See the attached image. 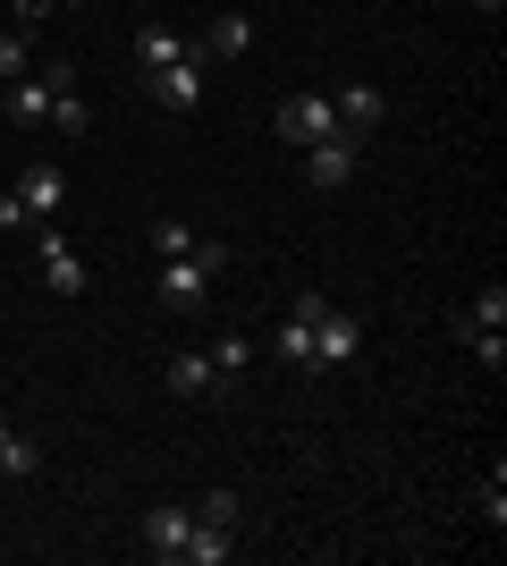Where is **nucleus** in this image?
<instances>
[{
  "label": "nucleus",
  "instance_id": "obj_15",
  "mask_svg": "<svg viewBox=\"0 0 507 566\" xmlns=\"http://www.w3.org/2000/svg\"><path fill=\"white\" fill-rule=\"evenodd\" d=\"M187 34H169V25H145V34H136V60H145V69H169V60H187Z\"/></svg>",
  "mask_w": 507,
  "mask_h": 566
},
{
  "label": "nucleus",
  "instance_id": "obj_2",
  "mask_svg": "<svg viewBox=\"0 0 507 566\" xmlns=\"http://www.w3.org/2000/svg\"><path fill=\"white\" fill-rule=\"evenodd\" d=\"M68 212V169L60 161H34L18 187L0 195V229H43V220Z\"/></svg>",
  "mask_w": 507,
  "mask_h": 566
},
{
  "label": "nucleus",
  "instance_id": "obj_7",
  "mask_svg": "<svg viewBox=\"0 0 507 566\" xmlns=\"http://www.w3.org/2000/svg\"><path fill=\"white\" fill-rule=\"evenodd\" d=\"M356 153H363V136H330V144H305V187H314V195L347 187V178H356Z\"/></svg>",
  "mask_w": 507,
  "mask_h": 566
},
{
  "label": "nucleus",
  "instance_id": "obj_9",
  "mask_svg": "<svg viewBox=\"0 0 507 566\" xmlns=\"http://www.w3.org/2000/svg\"><path fill=\"white\" fill-rule=\"evenodd\" d=\"M245 51H254V18H245V9H220V18L203 25L194 60H245Z\"/></svg>",
  "mask_w": 507,
  "mask_h": 566
},
{
  "label": "nucleus",
  "instance_id": "obj_10",
  "mask_svg": "<svg viewBox=\"0 0 507 566\" xmlns=\"http://www.w3.org/2000/svg\"><path fill=\"white\" fill-rule=\"evenodd\" d=\"M330 111H338V127H347V136H363V127H381L389 94H381V85H338V94H330Z\"/></svg>",
  "mask_w": 507,
  "mask_h": 566
},
{
  "label": "nucleus",
  "instance_id": "obj_21",
  "mask_svg": "<svg viewBox=\"0 0 507 566\" xmlns=\"http://www.w3.org/2000/svg\"><path fill=\"white\" fill-rule=\"evenodd\" d=\"M483 516H490V542L507 533V465H490V482H483Z\"/></svg>",
  "mask_w": 507,
  "mask_h": 566
},
{
  "label": "nucleus",
  "instance_id": "obj_1",
  "mask_svg": "<svg viewBox=\"0 0 507 566\" xmlns=\"http://www.w3.org/2000/svg\"><path fill=\"white\" fill-rule=\"evenodd\" d=\"M220 271H229V245L203 237L194 254H169L161 271H152V305H161V313H203V296H212Z\"/></svg>",
  "mask_w": 507,
  "mask_h": 566
},
{
  "label": "nucleus",
  "instance_id": "obj_12",
  "mask_svg": "<svg viewBox=\"0 0 507 566\" xmlns=\"http://www.w3.org/2000/svg\"><path fill=\"white\" fill-rule=\"evenodd\" d=\"M187 533H194V507H152V516H145V549H152V558H178Z\"/></svg>",
  "mask_w": 507,
  "mask_h": 566
},
{
  "label": "nucleus",
  "instance_id": "obj_11",
  "mask_svg": "<svg viewBox=\"0 0 507 566\" xmlns=\"http://www.w3.org/2000/svg\"><path fill=\"white\" fill-rule=\"evenodd\" d=\"M212 389H220V373H212V355H203V347H187V355H169V398H212Z\"/></svg>",
  "mask_w": 507,
  "mask_h": 566
},
{
  "label": "nucleus",
  "instance_id": "obj_23",
  "mask_svg": "<svg viewBox=\"0 0 507 566\" xmlns=\"http://www.w3.org/2000/svg\"><path fill=\"white\" fill-rule=\"evenodd\" d=\"M194 524H237V491H203L194 499Z\"/></svg>",
  "mask_w": 507,
  "mask_h": 566
},
{
  "label": "nucleus",
  "instance_id": "obj_8",
  "mask_svg": "<svg viewBox=\"0 0 507 566\" xmlns=\"http://www.w3.org/2000/svg\"><path fill=\"white\" fill-rule=\"evenodd\" d=\"M43 287L51 296H85V262H76V245L60 237V220H43Z\"/></svg>",
  "mask_w": 507,
  "mask_h": 566
},
{
  "label": "nucleus",
  "instance_id": "obj_19",
  "mask_svg": "<svg viewBox=\"0 0 507 566\" xmlns=\"http://www.w3.org/2000/svg\"><path fill=\"white\" fill-rule=\"evenodd\" d=\"M203 355H212V373H220V380H237L245 364H254V338H212Z\"/></svg>",
  "mask_w": 507,
  "mask_h": 566
},
{
  "label": "nucleus",
  "instance_id": "obj_5",
  "mask_svg": "<svg viewBox=\"0 0 507 566\" xmlns=\"http://www.w3.org/2000/svg\"><path fill=\"white\" fill-rule=\"evenodd\" d=\"M356 355H363V322H356V313H321V322H314V373H347V364H356Z\"/></svg>",
  "mask_w": 507,
  "mask_h": 566
},
{
  "label": "nucleus",
  "instance_id": "obj_4",
  "mask_svg": "<svg viewBox=\"0 0 507 566\" xmlns=\"http://www.w3.org/2000/svg\"><path fill=\"white\" fill-rule=\"evenodd\" d=\"M279 136L305 153V144H330V136H347V127H338L330 94H288V102H279Z\"/></svg>",
  "mask_w": 507,
  "mask_h": 566
},
{
  "label": "nucleus",
  "instance_id": "obj_17",
  "mask_svg": "<svg viewBox=\"0 0 507 566\" xmlns=\"http://www.w3.org/2000/svg\"><path fill=\"white\" fill-rule=\"evenodd\" d=\"M25 69H34V25H9V34H0V85L25 76Z\"/></svg>",
  "mask_w": 507,
  "mask_h": 566
},
{
  "label": "nucleus",
  "instance_id": "obj_16",
  "mask_svg": "<svg viewBox=\"0 0 507 566\" xmlns=\"http://www.w3.org/2000/svg\"><path fill=\"white\" fill-rule=\"evenodd\" d=\"M0 473H18V482H25V473H43V449H34L25 431H9V423H0Z\"/></svg>",
  "mask_w": 507,
  "mask_h": 566
},
{
  "label": "nucleus",
  "instance_id": "obj_14",
  "mask_svg": "<svg viewBox=\"0 0 507 566\" xmlns=\"http://www.w3.org/2000/svg\"><path fill=\"white\" fill-rule=\"evenodd\" d=\"M465 331H507V287H499V280H490L483 296L457 313V338H465Z\"/></svg>",
  "mask_w": 507,
  "mask_h": 566
},
{
  "label": "nucleus",
  "instance_id": "obj_26",
  "mask_svg": "<svg viewBox=\"0 0 507 566\" xmlns=\"http://www.w3.org/2000/svg\"><path fill=\"white\" fill-rule=\"evenodd\" d=\"M0 558H9V542H0Z\"/></svg>",
  "mask_w": 507,
  "mask_h": 566
},
{
  "label": "nucleus",
  "instance_id": "obj_22",
  "mask_svg": "<svg viewBox=\"0 0 507 566\" xmlns=\"http://www.w3.org/2000/svg\"><path fill=\"white\" fill-rule=\"evenodd\" d=\"M51 127H60V136H85V94H51Z\"/></svg>",
  "mask_w": 507,
  "mask_h": 566
},
{
  "label": "nucleus",
  "instance_id": "obj_25",
  "mask_svg": "<svg viewBox=\"0 0 507 566\" xmlns=\"http://www.w3.org/2000/svg\"><path fill=\"white\" fill-rule=\"evenodd\" d=\"M483 9H490V18H499V9H507V0H483Z\"/></svg>",
  "mask_w": 507,
  "mask_h": 566
},
{
  "label": "nucleus",
  "instance_id": "obj_24",
  "mask_svg": "<svg viewBox=\"0 0 507 566\" xmlns=\"http://www.w3.org/2000/svg\"><path fill=\"white\" fill-rule=\"evenodd\" d=\"M51 9H60V0H9V18H18V25H43Z\"/></svg>",
  "mask_w": 507,
  "mask_h": 566
},
{
  "label": "nucleus",
  "instance_id": "obj_18",
  "mask_svg": "<svg viewBox=\"0 0 507 566\" xmlns=\"http://www.w3.org/2000/svg\"><path fill=\"white\" fill-rule=\"evenodd\" d=\"M271 347H279V364H305V373H314V322H296V313H288Z\"/></svg>",
  "mask_w": 507,
  "mask_h": 566
},
{
  "label": "nucleus",
  "instance_id": "obj_3",
  "mask_svg": "<svg viewBox=\"0 0 507 566\" xmlns=\"http://www.w3.org/2000/svg\"><path fill=\"white\" fill-rule=\"evenodd\" d=\"M76 69H60V60H43L34 76H9V94H0V111H9V127H51V94H68Z\"/></svg>",
  "mask_w": 507,
  "mask_h": 566
},
{
  "label": "nucleus",
  "instance_id": "obj_20",
  "mask_svg": "<svg viewBox=\"0 0 507 566\" xmlns=\"http://www.w3.org/2000/svg\"><path fill=\"white\" fill-rule=\"evenodd\" d=\"M194 245H203V237H194L187 220H152V254H161V262L169 254H194Z\"/></svg>",
  "mask_w": 507,
  "mask_h": 566
},
{
  "label": "nucleus",
  "instance_id": "obj_13",
  "mask_svg": "<svg viewBox=\"0 0 507 566\" xmlns=\"http://www.w3.org/2000/svg\"><path fill=\"white\" fill-rule=\"evenodd\" d=\"M237 558V542H229V524H194L187 549H178V566H229Z\"/></svg>",
  "mask_w": 507,
  "mask_h": 566
},
{
  "label": "nucleus",
  "instance_id": "obj_6",
  "mask_svg": "<svg viewBox=\"0 0 507 566\" xmlns=\"http://www.w3.org/2000/svg\"><path fill=\"white\" fill-rule=\"evenodd\" d=\"M145 85H152V102L178 111V118L203 111V60H194V51H187V60H169V69H145Z\"/></svg>",
  "mask_w": 507,
  "mask_h": 566
}]
</instances>
